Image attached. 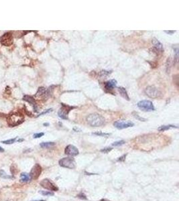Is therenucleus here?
<instances>
[{"mask_svg": "<svg viewBox=\"0 0 179 201\" xmlns=\"http://www.w3.org/2000/svg\"><path fill=\"white\" fill-rule=\"evenodd\" d=\"M94 135H99V136H108L110 135V134H105V133H101V132H96V133H94Z\"/></svg>", "mask_w": 179, "mask_h": 201, "instance_id": "obj_27", "label": "nucleus"}, {"mask_svg": "<svg viewBox=\"0 0 179 201\" xmlns=\"http://www.w3.org/2000/svg\"><path fill=\"white\" fill-rule=\"evenodd\" d=\"M16 138H14V139H8V140H6V141H2V143H4V144H7V145H10V144H13L14 142H16Z\"/></svg>", "mask_w": 179, "mask_h": 201, "instance_id": "obj_21", "label": "nucleus"}, {"mask_svg": "<svg viewBox=\"0 0 179 201\" xmlns=\"http://www.w3.org/2000/svg\"><path fill=\"white\" fill-rule=\"evenodd\" d=\"M20 177H21V182H28L32 180L30 178V174L25 173V172L21 174Z\"/></svg>", "mask_w": 179, "mask_h": 201, "instance_id": "obj_16", "label": "nucleus"}, {"mask_svg": "<svg viewBox=\"0 0 179 201\" xmlns=\"http://www.w3.org/2000/svg\"><path fill=\"white\" fill-rule=\"evenodd\" d=\"M55 145V143L52 142V141H48V142H42L40 144V147L42 148H49Z\"/></svg>", "mask_w": 179, "mask_h": 201, "instance_id": "obj_17", "label": "nucleus"}, {"mask_svg": "<svg viewBox=\"0 0 179 201\" xmlns=\"http://www.w3.org/2000/svg\"><path fill=\"white\" fill-rule=\"evenodd\" d=\"M112 147H105V148H104V149H102L101 150V152H103V153H109L110 151H112Z\"/></svg>", "mask_w": 179, "mask_h": 201, "instance_id": "obj_25", "label": "nucleus"}, {"mask_svg": "<svg viewBox=\"0 0 179 201\" xmlns=\"http://www.w3.org/2000/svg\"><path fill=\"white\" fill-rule=\"evenodd\" d=\"M124 143H125V141H123V140H121V141H118L114 142V143H112V145L113 146H119V145H123Z\"/></svg>", "mask_w": 179, "mask_h": 201, "instance_id": "obj_24", "label": "nucleus"}, {"mask_svg": "<svg viewBox=\"0 0 179 201\" xmlns=\"http://www.w3.org/2000/svg\"><path fill=\"white\" fill-rule=\"evenodd\" d=\"M175 32L176 31H174V30H172V31H170V30H168V31H164V32H166V33H167V34H170V35L174 34Z\"/></svg>", "mask_w": 179, "mask_h": 201, "instance_id": "obj_33", "label": "nucleus"}, {"mask_svg": "<svg viewBox=\"0 0 179 201\" xmlns=\"http://www.w3.org/2000/svg\"><path fill=\"white\" fill-rule=\"evenodd\" d=\"M145 93L149 97L152 99L158 98L161 95V92L154 86H148L146 88Z\"/></svg>", "mask_w": 179, "mask_h": 201, "instance_id": "obj_5", "label": "nucleus"}, {"mask_svg": "<svg viewBox=\"0 0 179 201\" xmlns=\"http://www.w3.org/2000/svg\"><path fill=\"white\" fill-rule=\"evenodd\" d=\"M32 201H45L44 200H32Z\"/></svg>", "mask_w": 179, "mask_h": 201, "instance_id": "obj_37", "label": "nucleus"}, {"mask_svg": "<svg viewBox=\"0 0 179 201\" xmlns=\"http://www.w3.org/2000/svg\"><path fill=\"white\" fill-rule=\"evenodd\" d=\"M7 122L10 127H15L20 125L24 122V117L22 115L18 113H14L10 115L8 117Z\"/></svg>", "mask_w": 179, "mask_h": 201, "instance_id": "obj_2", "label": "nucleus"}, {"mask_svg": "<svg viewBox=\"0 0 179 201\" xmlns=\"http://www.w3.org/2000/svg\"><path fill=\"white\" fill-rule=\"evenodd\" d=\"M23 99L24 100V101H27L28 103H29L32 104V105H33V107H34V109L35 110V111H37V108H36V107H37V105H36V102H35V100H34V99L32 97H31V96H29V95H25L24 97V98H23Z\"/></svg>", "mask_w": 179, "mask_h": 201, "instance_id": "obj_14", "label": "nucleus"}, {"mask_svg": "<svg viewBox=\"0 0 179 201\" xmlns=\"http://www.w3.org/2000/svg\"><path fill=\"white\" fill-rule=\"evenodd\" d=\"M116 85H117V81L116 80H111L110 81L106 82L105 84V89L108 91H112L114 89V87H116Z\"/></svg>", "mask_w": 179, "mask_h": 201, "instance_id": "obj_13", "label": "nucleus"}, {"mask_svg": "<svg viewBox=\"0 0 179 201\" xmlns=\"http://www.w3.org/2000/svg\"><path fill=\"white\" fill-rule=\"evenodd\" d=\"M114 126L118 130H123V129H125V128L133 127L134 126V124L133 122H129V121L119 120V121L114 122Z\"/></svg>", "mask_w": 179, "mask_h": 201, "instance_id": "obj_8", "label": "nucleus"}, {"mask_svg": "<svg viewBox=\"0 0 179 201\" xmlns=\"http://www.w3.org/2000/svg\"><path fill=\"white\" fill-rule=\"evenodd\" d=\"M152 44L154 45V48L156 50L157 52H164V48L163 46H162V44L161 43L156 39V38H154L153 39H152Z\"/></svg>", "mask_w": 179, "mask_h": 201, "instance_id": "obj_12", "label": "nucleus"}, {"mask_svg": "<svg viewBox=\"0 0 179 201\" xmlns=\"http://www.w3.org/2000/svg\"><path fill=\"white\" fill-rule=\"evenodd\" d=\"M39 192H40L41 194H42L43 196H53L54 195V193H53V192H48V191H45V190L40 191Z\"/></svg>", "mask_w": 179, "mask_h": 201, "instance_id": "obj_22", "label": "nucleus"}, {"mask_svg": "<svg viewBox=\"0 0 179 201\" xmlns=\"http://www.w3.org/2000/svg\"><path fill=\"white\" fill-rule=\"evenodd\" d=\"M44 135V133H38V134H35L34 135V138L36 139V138H40V137H42Z\"/></svg>", "mask_w": 179, "mask_h": 201, "instance_id": "obj_28", "label": "nucleus"}, {"mask_svg": "<svg viewBox=\"0 0 179 201\" xmlns=\"http://www.w3.org/2000/svg\"><path fill=\"white\" fill-rule=\"evenodd\" d=\"M52 111V109H47L46 111H45L42 112V113H40L39 115L38 116H40V115H44V114H46V113H49V112H51Z\"/></svg>", "mask_w": 179, "mask_h": 201, "instance_id": "obj_32", "label": "nucleus"}, {"mask_svg": "<svg viewBox=\"0 0 179 201\" xmlns=\"http://www.w3.org/2000/svg\"><path fill=\"white\" fill-rule=\"evenodd\" d=\"M0 41H1V43L4 46H10L13 43V38H12V34H10V33H6L1 38Z\"/></svg>", "mask_w": 179, "mask_h": 201, "instance_id": "obj_10", "label": "nucleus"}, {"mask_svg": "<svg viewBox=\"0 0 179 201\" xmlns=\"http://www.w3.org/2000/svg\"><path fill=\"white\" fill-rule=\"evenodd\" d=\"M86 121L92 127H100L105 124V119L98 113L90 114L86 118Z\"/></svg>", "mask_w": 179, "mask_h": 201, "instance_id": "obj_1", "label": "nucleus"}, {"mask_svg": "<svg viewBox=\"0 0 179 201\" xmlns=\"http://www.w3.org/2000/svg\"><path fill=\"white\" fill-rule=\"evenodd\" d=\"M46 89L44 87H40L39 89H38V91H37V93H36V97H40V96H42L44 95H45L46 94Z\"/></svg>", "mask_w": 179, "mask_h": 201, "instance_id": "obj_19", "label": "nucleus"}, {"mask_svg": "<svg viewBox=\"0 0 179 201\" xmlns=\"http://www.w3.org/2000/svg\"><path fill=\"white\" fill-rule=\"evenodd\" d=\"M4 149H3L2 147H0V153H2V152H4Z\"/></svg>", "mask_w": 179, "mask_h": 201, "instance_id": "obj_34", "label": "nucleus"}, {"mask_svg": "<svg viewBox=\"0 0 179 201\" xmlns=\"http://www.w3.org/2000/svg\"><path fill=\"white\" fill-rule=\"evenodd\" d=\"M44 126H49V124H44Z\"/></svg>", "mask_w": 179, "mask_h": 201, "instance_id": "obj_35", "label": "nucleus"}, {"mask_svg": "<svg viewBox=\"0 0 179 201\" xmlns=\"http://www.w3.org/2000/svg\"><path fill=\"white\" fill-rule=\"evenodd\" d=\"M41 186L44 188L45 189L51 191H58V188L55 185V184L49 179H44L40 182Z\"/></svg>", "mask_w": 179, "mask_h": 201, "instance_id": "obj_6", "label": "nucleus"}, {"mask_svg": "<svg viewBox=\"0 0 179 201\" xmlns=\"http://www.w3.org/2000/svg\"><path fill=\"white\" fill-rule=\"evenodd\" d=\"M73 107H68L67 105H65L64 104H62V107L59 109L58 112V117L63 119H68V115L70 111Z\"/></svg>", "mask_w": 179, "mask_h": 201, "instance_id": "obj_9", "label": "nucleus"}, {"mask_svg": "<svg viewBox=\"0 0 179 201\" xmlns=\"http://www.w3.org/2000/svg\"><path fill=\"white\" fill-rule=\"evenodd\" d=\"M171 58H168L167 60V62H166V71L168 73V72L170 70V66H171Z\"/></svg>", "mask_w": 179, "mask_h": 201, "instance_id": "obj_23", "label": "nucleus"}, {"mask_svg": "<svg viewBox=\"0 0 179 201\" xmlns=\"http://www.w3.org/2000/svg\"><path fill=\"white\" fill-rule=\"evenodd\" d=\"M133 115H134V117H135L136 119H137L138 120H139V121H141V122H146V119H144V118H142V117H140L138 115H137V113L135 114L134 113H133Z\"/></svg>", "mask_w": 179, "mask_h": 201, "instance_id": "obj_26", "label": "nucleus"}, {"mask_svg": "<svg viewBox=\"0 0 179 201\" xmlns=\"http://www.w3.org/2000/svg\"><path fill=\"white\" fill-rule=\"evenodd\" d=\"M42 167L39 165L38 164H36L34 166V167L32 168L30 173L29 174L30 176V178L32 180H36L38 179L40 175L42 173Z\"/></svg>", "mask_w": 179, "mask_h": 201, "instance_id": "obj_7", "label": "nucleus"}, {"mask_svg": "<svg viewBox=\"0 0 179 201\" xmlns=\"http://www.w3.org/2000/svg\"><path fill=\"white\" fill-rule=\"evenodd\" d=\"M110 74V72L108 71H101L100 72V74L102 76H108Z\"/></svg>", "mask_w": 179, "mask_h": 201, "instance_id": "obj_30", "label": "nucleus"}, {"mask_svg": "<svg viewBox=\"0 0 179 201\" xmlns=\"http://www.w3.org/2000/svg\"><path fill=\"white\" fill-rule=\"evenodd\" d=\"M24 141V139H20L18 141Z\"/></svg>", "mask_w": 179, "mask_h": 201, "instance_id": "obj_36", "label": "nucleus"}, {"mask_svg": "<svg viewBox=\"0 0 179 201\" xmlns=\"http://www.w3.org/2000/svg\"><path fill=\"white\" fill-rule=\"evenodd\" d=\"M64 153L66 155H70V156H76L79 154V150L73 145H68L65 147Z\"/></svg>", "mask_w": 179, "mask_h": 201, "instance_id": "obj_11", "label": "nucleus"}, {"mask_svg": "<svg viewBox=\"0 0 179 201\" xmlns=\"http://www.w3.org/2000/svg\"><path fill=\"white\" fill-rule=\"evenodd\" d=\"M137 107L144 111H154L155 108L152 102L148 100H142L137 103Z\"/></svg>", "mask_w": 179, "mask_h": 201, "instance_id": "obj_3", "label": "nucleus"}, {"mask_svg": "<svg viewBox=\"0 0 179 201\" xmlns=\"http://www.w3.org/2000/svg\"><path fill=\"white\" fill-rule=\"evenodd\" d=\"M59 165L61 167L68 169H73L75 168V162L74 158L72 157H63L59 161Z\"/></svg>", "mask_w": 179, "mask_h": 201, "instance_id": "obj_4", "label": "nucleus"}, {"mask_svg": "<svg viewBox=\"0 0 179 201\" xmlns=\"http://www.w3.org/2000/svg\"><path fill=\"white\" fill-rule=\"evenodd\" d=\"M126 155H127V154H125V155H122L121 157H120L119 158V159H118V161H119V162H123V161H124V160H125V157H126Z\"/></svg>", "mask_w": 179, "mask_h": 201, "instance_id": "obj_31", "label": "nucleus"}, {"mask_svg": "<svg viewBox=\"0 0 179 201\" xmlns=\"http://www.w3.org/2000/svg\"><path fill=\"white\" fill-rule=\"evenodd\" d=\"M178 127L174 126H172V125H168V126H160V128H158V131L160 132H164V131H166V130H168L171 128H177Z\"/></svg>", "mask_w": 179, "mask_h": 201, "instance_id": "obj_18", "label": "nucleus"}, {"mask_svg": "<svg viewBox=\"0 0 179 201\" xmlns=\"http://www.w3.org/2000/svg\"><path fill=\"white\" fill-rule=\"evenodd\" d=\"M118 91H119L120 95L123 98H124L125 99L129 101V98L128 97V95H127V93L126 91V90L124 87H119L118 88Z\"/></svg>", "mask_w": 179, "mask_h": 201, "instance_id": "obj_15", "label": "nucleus"}, {"mask_svg": "<svg viewBox=\"0 0 179 201\" xmlns=\"http://www.w3.org/2000/svg\"><path fill=\"white\" fill-rule=\"evenodd\" d=\"M78 197L80 198L81 199H83V200H86L87 199V197H86V196L83 193H81L79 194V195H78Z\"/></svg>", "mask_w": 179, "mask_h": 201, "instance_id": "obj_29", "label": "nucleus"}, {"mask_svg": "<svg viewBox=\"0 0 179 201\" xmlns=\"http://www.w3.org/2000/svg\"><path fill=\"white\" fill-rule=\"evenodd\" d=\"M0 177L4 178V179H10V178H12V176H10L7 174L6 173V172L4 171L3 170H0Z\"/></svg>", "mask_w": 179, "mask_h": 201, "instance_id": "obj_20", "label": "nucleus"}]
</instances>
